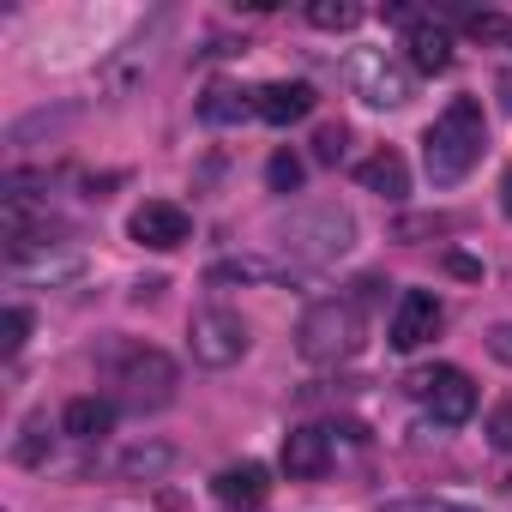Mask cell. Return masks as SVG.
I'll return each instance as SVG.
<instances>
[{"label": "cell", "mask_w": 512, "mask_h": 512, "mask_svg": "<svg viewBox=\"0 0 512 512\" xmlns=\"http://www.w3.org/2000/svg\"><path fill=\"white\" fill-rule=\"evenodd\" d=\"M31 338V314L25 308H7V320H0V356H19Z\"/></svg>", "instance_id": "7402d4cb"}, {"label": "cell", "mask_w": 512, "mask_h": 512, "mask_svg": "<svg viewBox=\"0 0 512 512\" xmlns=\"http://www.w3.org/2000/svg\"><path fill=\"white\" fill-rule=\"evenodd\" d=\"M440 229H452V217H410V223H398V241H410V235H440Z\"/></svg>", "instance_id": "d4e9b609"}, {"label": "cell", "mask_w": 512, "mask_h": 512, "mask_svg": "<svg viewBox=\"0 0 512 512\" xmlns=\"http://www.w3.org/2000/svg\"><path fill=\"white\" fill-rule=\"evenodd\" d=\"M440 326H446V308H440V296H428V290H404V302H398V314H392V350H422L428 338H440Z\"/></svg>", "instance_id": "ba28073f"}, {"label": "cell", "mask_w": 512, "mask_h": 512, "mask_svg": "<svg viewBox=\"0 0 512 512\" xmlns=\"http://www.w3.org/2000/svg\"><path fill=\"white\" fill-rule=\"evenodd\" d=\"M488 446H494V452H512V398L488 416Z\"/></svg>", "instance_id": "cb8c5ba5"}, {"label": "cell", "mask_w": 512, "mask_h": 512, "mask_svg": "<svg viewBox=\"0 0 512 512\" xmlns=\"http://www.w3.org/2000/svg\"><path fill=\"white\" fill-rule=\"evenodd\" d=\"M500 211H506V217H512V169H506V175H500Z\"/></svg>", "instance_id": "f1b7e54d"}, {"label": "cell", "mask_w": 512, "mask_h": 512, "mask_svg": "<svg viewBox=\"0 0 512 512\" xmlns=\"http://www.w3.org/2000/svg\"><path fill=\"white\" fill-rule=\"evenodd\" d=\"M211 488H217L223 506H260L266 488H272V476H266V464H229Z\"/></svg>", "instance_id": "9a60e30c"}, {"label": "cell", "mask_w": 512, "mask_h": 512, "mask_svg": "<svg viewBox=\"0 0 512 512\" xmlns=\"http://www.w3.org/2000/svg\"><path fill=\"white\" fill-rule=\"evenodd\" d=\"M356 181H362L368 193H380V199H404V193H410V169H404V157H398L392 145H380V151L356 169Z\"/></svg>", "instance_id": "5bb4252c"}, {"label": "cell", "mask_w": 512, "mask_h": 512, "mask_svg": "<svg viewBox=\"0 0 512 512\" xmlns=\"http://www.w3.org/2000/svg\"><path fill=\"white\" fill-rule=\"evenodd\" d=\"M404 49H410V67H416V73H446V67H452V37H446L440 25H428V19L410 25Z\"/></svg>", "instance_id": "2e32d148"}, {"label": "cell", "mask_w": 512, "mask_h": 512, "mask_svg": "<svg viewBox=\"0 0 512 512\" xmlns=\"http://www.w3.org/2000/svg\"><path fill=\"white\" fill-rule=\"evenodd\" d=\"M386 512H452L446 500H392Z\"/></svg>", "instance_id": "4316f807"}, {"label": "cell", "mask_w": 512, "mask_h": 512, "mask_svg": "<svg viewBox=\"0 0 512 512\" xmlns=\"http://www.w3.org/2000/svg\"><path fill=\"white\" fill-rule=\"evenodd\" d=\"M452 512H464V506H452Z\"/></svg>", "instance_id": "4dcf8cb0"}, {"label": "cell", "mask_w": 512, "mask_h": 512, "mask_svg": "<svg viewBox=\"0 0 512 512\" xmlns=\"http://www.w3.org/2000/svg\"><path fill=\"white\" fill-rule=\"evenodd\" d=\"M241 115H260V109H253V91H235V85H211V91L199 97V121H211V127H235Z\"/></svg>", "instance_id": "e0dca14e"}, {"label": "cell", "mask_w": 512, "mask_h": 512, "mask_svg": "<svg viewBox=\"0 0 512 512\" xmlns=\"http://www.w3.org/2000/svg\"><path fill=\"white\" fill-rule=\"evenodd\" d=\"M488 356H494V362H506V368H512V320H506V326H494V332H488Z\"/></svg>", "instance_id": "484cf974"}, {"label": "cell", "mask_w": 512, "mask_h": 512, "mask_svg": "<svg viewBox=\"0 0 512 512\" xmlns=\"http://www.w3.org/2000/svg\"><path fill=\"white\" fill-rule=\"evenodd\" d=\"M482 145H488V115L476 97H452L434 127L422 133V169L434 187H458L476 163H482Z\"/></svg>", "instance_id": "6da1fadb"}, {"label": "cell", "mask_w": 512, "mask_h": 512, "mask_svg": "<svg viewBox=\"0 0 512 512\" xmlns=\"http://www.w3.org/2000/svg\"><path fill=\"white\" fill-rule=\"evenodd\" d=\"M127 235H133L139 247H151V253H175V247L193 235V217H187L175 199H145V205L127 217Z\"/></svg>", "instance_id": "52a82bcc"}, {"label": "cell", "mask_w": 512, "mask_h": 512, "mask_svg": "<svg viewBox=\"0 0 512 512\" xmlns=\"http://www.w3.org/2000/svg\"><path fill=\"white\" fill-rule=\"evenodd\" d=\"M13 458H19V464H31V470H37V464H49V422H43V416H31V422H25V434H19Z\"/></svg>", "instance_id": "ffe728a7"}, {"label": "cell", "mask_w": 512, "mask_h": 512, "mask_svg": "<svg viewBox=\"0 0 512 512\" xmlns=\"http://www.w3.org/2000/svg\"><path fill=\"white\" fill-rule=\"evenodd\" d=\"M302 157L296 151H272V163H266V181H272V193H296L302 187Z\"/></svg>", "instance_id": "44dd1931"}, {"label": "cell", "mask_w": 512, "mask_h": 512, "mask_svg": "<svg viewBox=\"0 0 512 512\" xmlns=\"http://www.w3.org/2000/svg\"><path fill=\"white\" fill-rule=\"evenodd\" d=\"M229 512H235V506H229Z\"/></svg>", "instance_id": "1f68e13d"}, {"label": "cell", "mask_w": 512, "mask_h": 512, "mask_svg": "<svg viewBox=\"0 0 512 512\" xmlns=\"http://www.w3.org/2000/svg\"><path fill=\"white\" fill-rule=\"evenodd\" d=\"M332 470V434L326 428H290L284 434V476L290 482H320Z\"/></svg>", "instance_id": "8fae6325"}, {"label": "cell", "mask_w": 512, "mask_h": 512, "mask_svg": "<svg viewBox=\"0 0 512 512\" xmlns=\"http://www.w3.org/2000/svg\"><path fill=\"white\" fill-rule=\"evenodd\" d=\"M308 19H314L320 31H356V25H362V7H350V0H314Z\"/></svg>", "instance_id": "d6986e66"}, {"label": "cell", "mask_w": 512, "mask_h": 512, "mask_svg": "<svg viewBox=\"0 0 512 512\" xmlns=\"http://www.w3.org/2000/svg\"><path fill=\"white\" fill-rule=\"evenodd\" d=\"M109 428H115V404L97 398V392H85V398H73V404L61 410V434L79 440V446H97Z\"/></svg>", "instance_id": "7c38bea8"}, {"label": "cell", "mask_w": 512, "mask_h": 512, "mask_svg": "<svg viewBox=\"0 0 512 512\" xmlns=\"http://www.w3.org/2000/svg\"><path fill=\"white\" fill-rule=\"evenodd\" d=\"M314 85H302V79H272V85H260L253 91V109H260V121L266 127H296V121H308L314 115Z\"/></svg>", "instance_id": "30bf717a"}, {"label": "cell", "mask_w": 512, "mask_h": 512, "mask_svg": "<svg viewBox=\"0 0 512 512\" xmlns=\"http://www.w3.org/2000/svg\"><path fill=\"white\" fill-rule=\"evenodd\" d=\"M446 266H452L458 278H482V266H476V260H464V253H446Z\"/></svg>", "instance_id": "83f0119b"}, {"label": "cell", "mask_w": 512, "mask_h": 512, "mask_svg": "<svg viewBox=\"0 0 512 512\" xmlns=\"http://www.w3.org/2000/svg\"><path fill=\"white\" fill-rule=\"evenodd\" d=\"M350 79H356V97L374 103V109H404V103H410V79H404L386 55H356Z\"/></svg>", "instance_id": "9c48e42d"}, {"label": "cell", "mask_w": 512, "mask_h": 512, "mask_svg": "<svg viewBox=\"0 0 512 512\" xmlns=\"http://www.w3.org/2000/svg\"><path fill=\"white\" fill-rule=\"evenodd\" d=\"M296 350L302 362L314 368H332V362H350L362 350V302L356 296H332V302H314L296 326Z\"/></svg>", "instance_id": "3957f363"}, {"label": "cell", "mask_w": 512, "mask_h": 512, "mask_svg": "<svg viewBox=\"0 0 512 512\" xmlns=\"http://www.w3.org/2000/svg\"><path fill=\"white\" fill-rule=\"evenodd\" d=\"M344 145H350V133H344V127H320V133H314V163H338V157H344Z\"/></svg>", "instance_id": "603a6c76"}, {"label": "cell", "mask_w": 512, "mask_h": 512, "mask_svg": "<svg viewBox=\"0 0 512 512\" xmlns=\"http://www.w3.org/2000/svg\"><path fill=\"white\" fill-rule=\"evenodd\" d=\"M356 241V217L344 205H308L284 223V253H290V272H314L326 260H338V253H350Z\"/></svg>", "instance_id": "277c9868"}, {"label": "cell", "mask_w": 512, "mask_h": 512, "mask_svg": "<svg viewBox=\"0 0 512 512\" xmlns=\"http://www.w3.org/2000/svg\"><path fill=\"white\" fill-rule=\"evenodd\" d=\"M205 278H211V284H284V278H296V272H290V260H260V253H235V260H217Z\"/></svg>", "instance_id": "4fadbf2b"}, {"label": "cell", "mask_w": 512, "mask_h": 512, "mask_svg": "<svg viewBox=\"0 0 512 512\" xmlns=\"http://www.w3.org/2000/svg\"><path fill=\"white\" fill-rule=\"evenodd\" d=\"M506 43H512V31H506Z\"/></svg>", "instance_id": "f546056e"}, {"label": "cell", "mask_w": 512, "mask_h": 512, "mask_svg": "<svg viewBox=\"0 0 512 512\" xmlns=\"http://www.w3.org/2000/svg\"><path fill=\"white\" fill-rule=\"evenodd\" d=\"M103 368H109V386L121 392V404H133V410H163L181 386V368L151 344H115L103 356Z\"/></svg>", "instance_id": "7a4b0ae2"}, {"label": "cell", "mask_w": 512, "mask_h": 512, "mask_svg": "<svg viewBox=\"0 0 512 512\" xmlns=\"http://www.w3.org/2000/svg\"><path fill=\"white\" fill-rule=\"evenodd\" d=\"M404 386H410V398H416V404H428V410H434V422H446V428H458V422H470V416H476V380H470L464 368H452V362L416 368Z\"/></svg>", "instance_id": "5b68a950"}, {"label": "cell", "mask_w": 512, "mask_h": 512, "mask_svg": "<svg viewBox=\"0 0 512 512\" xmlns=\"http://www.w3.org/2000/svg\"><path fill=\"white\" fill-rule=\"evenodd\" d=\"M169 464H175V452H169V446H133V452H121V476H133V482H139V476H145V482H157Z\"/></svg>", "instance_id": "ac0fdd59"}, {"label": "cell", "mask_w": 512, "mask_h": 512, "mask_svg": "<svg viewBox=\"0 0 512 512\" xmlns=\"http://www.w3.org/2000/svg\"><path fill=\"white\" fill-rule=\"evenodd\" d=\"M187 350L199 368H235L247 356V320L235 308H199L187 320Z\"/></svg>", "instance_id": "8992f818"}]
</instances>
